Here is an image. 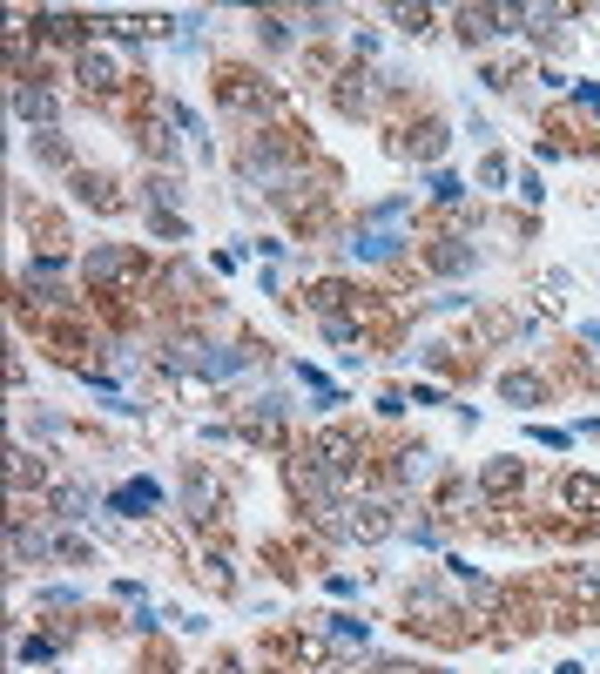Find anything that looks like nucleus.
Returning <instances> with one entry per match:
<instances>
[{"instance_id":"obj_1","label":"nucleus","mask_w":600,"mask_h":674,"mask_svg":"<svg viewBox=\"0 0 600 674\" xmlns=\"http://www.w3.org/2000/svg\"><path fill=\"white\" fill-rule=\"evenodd\" d=\"M351 250H358V257H365V263H385L391 250H399V236H391L385 223H365V230H358V243H351Z\"/></svg>"},{"instance_id":"obj_7","label":"nucleus","mask_w":600,"mask_h":674,"mask_svg":"<svg viewBox=\"0 0 600 674\" xmlns=\"http://www.w3.org/2000/svg\"><path fill=\"white\" fill-rule=\"evenodd\" d=\"M506 399H526V405H533L539 399V378H520V371H513V378H506Z\"/></svg>"},{"instance_id":"obj_5","label":"nucleus","mask_w":600,"mask_h":674,"mask_svg":"<svg viewBox=\"0 0 600 674\" xmlns=\"http://www.w3.org/2000/svg\"><path fill=\"white\" fill-rule=\"evenodd\" d=\"M115 506H122V513H149V506H155V486H149V479H136V486L115 492Z\"/></svg>"},{"instance_id":"obj_6","label":"nucleus","mask_w":600,"mask_h":674,"mask_svg":"<svg viewBox=\"0 0 600 674\" xmlns=\"http://www.w3.org/2000/svg\"><path fill=\"white\" fill-rule=\"evenodd\" d=\"M331 634H338V641H365V621H351V613H331Z\"/></svg>"},{"instance_id":"obj_4","label":"nucleus","mask_w":600,"mask_h":674,"mask_svg":"<svg viewBox=\"0 0 600 674\" xmlns=\"http://www.w3.org/2000/svg\"><path fill=\"white\" fill-rule=\"evenodd\" d=\"M567 506H587V520H600V479H567Z\"/></svg>"},{"instance_id":"obj_2","label":"nucleus","mask_w":600,"mask_h":674,"mask_svg":"<svg viewBox=\"0 0 600 674\" xmlns=\"http://www.w3.org/2000/svg\"><path fill=\"white\" fill-rule=\"evenodd\" d=\"M344 533H351V539H385V533H391L385 506H358L351 520H344Z\"/></svg>"},{"instance_id":"obj_3","label":"nucleus","mask_w":600,"mask_h":674,"mask_svg":"<svg viewBox=\"0 0 600 674\" xmlns=\"http://www.w3.org/2000/svg\"><path fill=\"white\" fill-rule=\"evenodd\" d=\"M317 465H324V473H351V439H317Z\"/></svg>"}]
</instances>
